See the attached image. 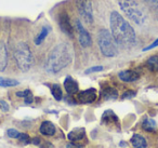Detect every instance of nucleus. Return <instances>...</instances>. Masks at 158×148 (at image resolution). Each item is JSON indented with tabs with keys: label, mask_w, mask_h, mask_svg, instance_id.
<instances>
[{
	"label": "nucleus",
	"mask_w": 158,
	"mask_h": 148,
	"mask_svg": "<svg viewBox=\"0 0 158 148\" xmlns=\"http://www.w3.org/2000/svg\"><path fill=\"white\" fill-rule=\"evenodd\" d=\"M8 65V49L5 42H0V72H3Z\"/></svg>",
	"instance_id": "nucleus-12"
},
{
	"label": "nucleus",
	"mask_w": 158,
	"mask_h": 148,
	"mask_svg": "<svg viewBox=\"0 0 158 148\" xmlns=\"http://www.w3.org/2000/svg\"><path fill=\"white\" fill-rule=\"evenodd\" d=\"M147 67L152 72H158V55H153L147 60Z\"/></svg>",
	"instance_id": "nucleus-21"
},
{
	"label": "nucleus",
	"mask_w": 158,
	"mask_h": 148,
	"mask_svg": "<svg viewBox=\"0 0 158 148\" xmlns=\"http://www.w3.org/2000/svg\"><path fill=\"white\" fill-rule=\"evenodd\" d=\"M98 43L102 54L106 57H114L118 53L117 43L113 38L112 33L107 29H101L98 34Z\"/></svg>",
	"instance_id": "nucleus-5"
},
{
	"label": "nucleus",
	"mask_w": 158,
	"mask_h": 148,
	"mask_svg": "<svg viewBox=\"0 0 158 148\" xmlns=\"http://www.w3.org/2000/svg\"><path fill=\"white\" fill-rule=\"evenodd\" d=\"M64 89H65V91L67 92L68 94H70V95L78 93V91H79L78 83H77V81L75 80L74 78H72L70 76H67L65 78V80H64Z\"/></svg>",
	"instance_id": "nucleus-10"
},
{
	"label": "nucleus",
	"mask_w": 158,
	"mask_h": 148,
	"mask_svg": "<svg viewBox=\"0 0 158 148\" xmlns=\"http://www.w3.org/2000/svg\"><path fill=\"white\" fill-rule=\"evenodd\" d=\"M66 148H82V147L79 145H76V144H74V143H69V144H67Z\"/></svg>",
	"instance_id": "nucleus-31"
},
{
	"label": "nucleus",
	"mask_w": 158,
	"mask_h": 148,
	"mask_svg": "<svg viewBox=\"0 0 158 148\" xmlns=\"http://www.w3.org/2000/svg\"><path fill=\"white\" fill-rule=\"evenodd\" d=\"M8 136L11 137V138H19L20 132L16 131L15 129H9V130H8Z\"/></svg>",
	"instance_id": "nucleus-26"
},
{
	"label": "nucleus",
	"mask_w": 158,
	"mask_h": 148,
	"mask_svg": "<svg viewBox=\"0 0 158 148\" xmlns=\"http://www.w3.org/2000/svg\"><path fill=\"white\" fill-rule=\"evenodd\" d=\"M78 11L81 15L84 21L88 24L93 23V14H92V7H91L90 0H79L78 2Z\"/></svg>",
	"instance_id": "nucleus-6"
},
{
	"label": "nucleus",
	"mask_w": 158,
	"mask_h": 148,
	"mask_svg": "<svg viewBox=\"0 0 158 148\" xmlns=\"http://www.w3.org/2000/svg\"><path fill=\"white\" fill-rule=\"evenodd\" d=\"M49 31H50V27H48V26L42 27V29H41V31L39 33V35H38L37 37L35 38V44H37V46L41 44L42 42L44 41V39L47 38Z\"/></svg>",
	"instance_id": "nucleus-20"
},
{
	"label": "nucleus",
	"mask_w": 158,
	"mask_h": 148,
	"mask_svg": "<svg viewBox=\"0 0 158 148\" xmlns=\"http://www.w3.org/2000/svg\"><path fill=\"white\" fill-rule=\"evenodd\" d=\"M16 96L24 98V102L26 104H31L34 102V95L31 90H24V91L16 92Z\"/></svg>",
	"instance_id": "nucleus-18"
},
{
	"label": "nucleus",
	"mask_w": 158,
	"mask_h": 148,
	"mask_svg": "<svg viewBox=\"0 0 158 148\" xmlns=\"http://www.w3.org/2000/svg\"><path fill=\"white\" fill-rule=\"evenodd\" d=\"M133 96H135V92L134 91H127L123 95V98H131V97H133Z\"/></svg>",
	"instance_id": "nucleus-29"
},
{
	"label": "nucleus",
	"mask_w": 158,
	"mask_h": 148,
	"mask_svg": "<svg viewBox=\"0 0 158 148\" xmlns=\"http://www.w3.org/2000/svg\"><path fill=\"white\" fill-rule=\"evenodd\" d=\"M0 107L3 111H8L9 110V105L7 104V102H5L3 100H0Z\"/></svg>",
	"instance_id": "nucleus-28"
},
{
	"label": "nucleus",
	"mask_w": 158,
	"mask_h": 148,
	"mask_svg": "<svg viewBox=\"0 0 158 148\" xmlns=\"http://www.w3.org/2000/svg\"><path fill=\"white\" fill-rule=\"evenodd\" d=\"M142 128L144 129L145 131H148V132L155 130V128H156L155 120L151 119V118H145L144 121L142 122Z\"/></svg>",
	"instance_id": "nucleus-22"
},
{
	"label": "nucleus",
	"mask_w": 158,
	"mask_h": 148,
	"mask_svg": "<svg viewBox=\"0 0 158 148\" xmlns=\"http://www.w3.org/2000/svg\"><path fill=\"white\" fill-rule=\"evenodd\" d=\"M147 3L151 6L152 8H155V9H158V0H146Z\"/></svg>",
	"instance_id": "nucleus-30"
},
{
	"label": "nucleus",
	"mask_w": 158,
	"mask_h": 148,
	"mask_svg": "<svg viewBox=\"0 0 158 148\" xmlns=\"http://www.w3.org/2000/svg\"><path fill=\"white\" fill-rule=\"evenodd\" d=\"M104 68L103 66H93V67H90L85 72V74H92V72H102Z\"/></svg>",
	"instance_id": "nucleus-25"
},
{
	"label": "nucleus",
	"mask_w": 158,
	"mask_h": 148,
	"mask_svg": "<svg viewBox=\"0 0 158 148\" xmlns=\"http://www.w3.org/2000/svg\"><path fill=\"white\" fill-rule=\"evenodd\" d=\"M123 13L134 24L143 25L146 21L145 14L138 3V0H117Z\"/></svg>",
	"instance_id": "nucleus-3"
},
{
	"label": "nucleus",
	"mask_w": 158,
	"mask_h": 148,
	"mask_svg": "<svg viewBox=\"0 0 158 148\" xmlns=\"http://www.w3.org/2000/svg\"><path fill=\"white\" fill-rule=\"evenodd\" d=\"M74 52L68 43H60L49 52L44 63V69L49 74H57L67 67L73 61Z\"/></svg>",
	"instance_id": "nucleus-2"
},
{
	"label": "nucleus",
	"mask_w": 158,
	"mask_h": 148,
	"mask_svg": "<svg viewBox=\"0 0 158 148\" xmlns=\"http://www.w3.org/2000/svg\"><path fill=\"white\" fill-rule=\"evenodd\" d=\"M39 142H40V139L38 138V137H36V138H34V139H31V143L33 144H35V145H39Z\"/></svg>",
	"instance_id": "nucleus-32"
},
{
	"label": "nucleus",
	"mask_w": 158,
	"mask_h": 148,
	"mask_svg": "<svg viewBox=\"0 0 158 148\" xmlns=\"http://www.w3.org/2000/svg\"><path fill=\"white\" fill-rule=\"evenodd\" d=\"M75 27H76V31L78 33L79 36V43L82 48H88L92 44V39H91V36L88 31H86L84 26H82L81 22L79 20L75 21Z\"/></svg>",
	"instance_id": "nucleus-7"
},
{
	"label": "nucleus",
	"mask_w": 158,
	"mask_h": 148,
	"mask_svg": "<svg viewBox=\"0 0 158 148\" xmlns=\"http://www.w3.org/2000/svg\"><path fill=\"white\" fill-rule=\"evenodd\" d=\"M102 97L105 101H113L118 98V92L116 89L112 87H106L105 89H103L102 91Z\"/></svg>",
	"instance_id": "nucleus-16"
},
{
	"label": "nucleus",
	"mask_w": 158,
	"mask_h": 148,
	"mask_svg": "<svg viewBox=\"0 0 158 148\" xmlns=\"http://www.w3.org/2000/svg\"><path fill=\"white\" fill-rule=\"evenodd\" d=\"M95 100H97V90L93 88L77 93V101L81 104H90Z\"/></svg>",
	"instance_id": "nucleus-8"
},
{
	"label": "nucleus",
	"mask_w": 158,
	"mask_h": 148,
	"mask_svg": "<svg viewBox=\"0 0 158 148\" xmlns=\"http://www.w3.org/2000/svg\"><path fill=\"white\" fill-rule=\"evenodd\" d=\"M18 139L20 142H22L23 144H25V145H27V144H31V137H29L28 134H26V133H20V136H19Z\"/></svg>",
	"instance_id": "nucleus-24"
},
{
	"label": "nucleus",
	"mask_w": 158,
	"mask_h": 148,
	"mask_svg": "<svg viewBox=\"0 0 158 148\" xmlns=\"http://www.w3.org/2000/svg\"><path fill=\"white\" fill-rule=\"evenodd\" d=\"M59 26L61 28V31L63 33H65L66 35H72L73 34V27L70 25V20L69 16L66 12H61L59 15Z\"/></svg>",
	"instance_id": "nucleus-9"
},
{
	"label": "nucleus",
	"mask_w": 158,
	"mask_h": 148,
	"mask_svg": "<svg viewBox=\"0 0 158 148\" xmlns=\"http://www.w3.org/2000/svg\"><path fill=\"white\" fill-rule=\"evenodd\" d=\"M131 144L134 148H146L147 147V142L142 135L140 134H134L131 137Z\"/></svg>",
	"instance_id": "nucleus-17"
},
{
	"label": "nucleus",
	"mask_w": 158,
	"mask_h": 148,
	"mask_svg": "<svg viewBox=\"0 0 158 148\" xmlns=\"http://www.w3.org/2000/svg\"><path fill=\"white\" fill-rule=\"evenodd\" d=\"M156 47H158V39H156L155 41L153 42L152 44H149V46H147L146 48H144L143 49V51H148V50H151V49H154V48H156Z\"/></svg>",
	"instance_id": "nucleus-27"
},
{
	"label": "nucleus",
	"mask_w": 158,
	"mask_h": 148,
	"mask_svg": "<svg viewBox=\"0 0 158 148\" xmlns=\"http://www.w3.org/2000/svg\"><path fill=\"white\" fill-rule=\"evenodd\" d=\"M110 33L116 43L123 47H131L135 43V31L133 27L119 12L113 11L110 18Z\"/></svg>",
	"instance_id": "nucleus-1"
},
{
	"label": "nucleus",
	"mask_w": 158,
	"mask_h": 148,
	"mask_svg": "<svg viewBox=\"0 0 158 148\" xmlns=\"http://www.w3.org/2000/svg\"><path fill=\"white\" fill-rule=\"evenodd\" d=\"M86 135V131L84 128H76L68 133L67 137L70 142H79L81 141Z\"/></svg>",
	"instance_id": "nucleus-13"
},
{
	"label": "nucleus",
	"mask_w": 158,
	"mask_h": 148,
	"mask_svg": "<svg viewBox=\"0 0 158 148\" xmlns=\"http://www.w3.org/2000/svg\"><path fill=\"white\" fill-rule=\"evenodd\" d=\"M51 93H52L53 97L56 101H61L62 97H63L62 88L59 84H52V87H51Z\"/></svg>",
	"instance_id": "nucleus-23"
},
{
	"label": "nucleus",
	"mask_w": 158,
	"mask_h": 148,
	"mask_svg": "<svg viewBox=\"0 0 158 148\" xmlns=\"http://www.w3.org/2000/svg\"><path fill=\"white\" fill-rule=\"evenodd\" d=\"M39 131L41 134L51 136L55 134V125L51 121H44L39 128Z\"/></svg>",
	"instance_id": "nucleus-14"
},
{
	"label": "nucleus",
	"mask_w": 158,
	"mask_h": 148,
	"mask_svg": "<svg viewBox=\"0 0 158 148\" xmlns=\"http://www.w3.org/2000/svg\"><path fill=\"white\" fill-rule=\"evenodd\" d=\"M14 60L16 66L22 72H28L33 65V54L29 46L24 41H20L14 48Z\"/></svg>",
	"instance_id": "nucleus-4"
},
{
	"label": "nucleus",
	"mask_w": 158,
	"mask_h": 148,
	"mask_svg": "<svg viewBox=\"0 0 158 148\" xmlns=\"http://www.w3.org/2000/svg\"><path fill=\"white\" fill-rule=\"evenodd\" d=\"M118 77L120 80L125 81V82H133V81L138 80L140 78V75L138 74L134 70H123V72H120L118 74Z\"/></svg>",
	"instance_id": "nucleus-11"
},
{
	"label": "nucleus",
	"mask_w": 158,
	"mask_h": 148,
	"mask_svg": "<svg viewBox=\"0 0 158 148\" xmlns=\"http://www.w3.org/2000/svg\"><path fill=\"white\" fill-rule=\"evenodd\" d=\"M20 84L18 80L15 79H10V78H3L0 77V87L2 88H11V87H16Z\"/></svg>",
	"instance_id": "nucleus-19"
},
{
	"label": "nucleus",
	"mask_w": 158,
	"mask_h": 148,
	"mask_svg": "<svg viewBox=\"0 0 158 148\" xmlns=\"http://www.w3.org/2000/svg\"><path fill=\"white\" fill-rule=\"evenodd\" d=\"M102 122L108 125H114V124H118V117L116 116V113H114L112 110H106L103 113L102 117Z\"/></svg>",
	"instance_id": "nucleus-15"
}]
</instances>
